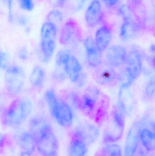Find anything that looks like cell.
Wrapping results in <instances>:
<instances>
[{
	"label": "cell",
	"mask_w": 155,
	"mask_h": 156,
	"mask_svg": "<svg viewBox=\"0 0 155 156\" xmlns=\"http://www.w3.org/2000/svg\"><path fill=\"white\" fill-rule=\"evenodd\" d=\"M87 146L83 142L73 137L69 147V156H86Z\"/></svg>",
	"instance_id": "cb8c5ba5"
},
{
	"label": "cell",
	"mask_w": 155,
	"mask_h": 156,
	"mask_svg": "<svg viewBox=\"0 0 155 156\" xmlns=\"http://www.w3.org/2000/svg\"><path fill=\"white\" fill-rule=\"evenodd\" d=\"M125 64V69L122 74V77H119V79H126L125 82L122 85L130 86L139 76L142 70V59L140 53L136 50L130 51L127 55Z\"/></svg>",
	"instance_id": "8992f818"
},
{
	"label": "cell",
	"mask_w": 155,
	"mask_h": 156,
	"mask_svg": "<svg viewBox=\"0 0 155 156\" xmlns=\"http://www.w3.org/2000/svg\"><path fill=\"white\" fill-rule=\"evenodd\" d=\"M37 149L42 156H57L59 144L51 125L45 123L37 135Z\"/></svg>",
	"instance_id": "7a4b0ae2"
},
{
	"label": "cell",
	"mask_w": 155,
	"mask_h": 156,
	"mask_svg": "<svg viewBox=\"0 0 155 156\" xmlns=\"http://www.w3.org/2000/svg\"><path fill=\"white\" fill-rule=\"evenodd\" d=\"M88 64L93 67H97L102 63V55L98 49L94 38L88 37L84 42Z\"/></svg>",
	"instance_id": "e0dca14e"
},
{
	"label": "cell",
	"mask_w": 155,
	"mask_h": 156,
	"mask_svg": "<svg viewBox=\"0 0 155 156\" xmlns=\"http://www.w3.org/2000/svg\"><path fill=\"white\" fill-rule=\"evenodd\" d=\"M127 55L126 50L123 47L118 45L112 46L106 51L107 63L114 68L122 66L125 64Z\"/></svg>",
	"instance_id": "9a60e30c"
},
{
	"label": "cell",
	"mask_w": 155,
	"mask_h": 156,
	"mask_svg": "<svg viewBox=\"0 0 155 156\" xmlns=\"http://www.w3.org/2000/svg\"><path fill=\"white\" fill-rule=\"evenodd\" d=\"M100 131L96 126L87 124L76 127L74 131L73 137L80 139L89 145L97 140Z\"/></svg>",
	"instance_id": "7c38bea8"
},
{
	"label": "cell",
	"mask_w": 155,
	"mask_h": 156,
	"mask_svg": "<svg viewBox=\"0 0 155 156\" xmlns=\"http://www.w3.org/2000/svg\"><path fill=\"white\" fill-rule=\"evenodd\" d=\"M82 38V31L75 19H67L63 24L60 32L59 41L64 46L76 44Z\"/></svg>",
	"instance_id": "ba28073f"
},
{
	"label": "cell",
	"mask_w": 155,
	"mask_h": 156,
	"mask_svg": "<svg viewBox=\"0 0 155 156\" xmlns=\"http://www.w3.org/2000/svg\"><path fill=\"white\" fill-rule=\"evenodd\" d=\"M151 5L152 9V17L155 20V0H151Z\"/></svg>",
	"instance_id": "8d00e7d4"
},
{
	"label": "cell",
	"mask_w": 155,
	"mask_h": 156,
	"mask_svg": "<svg viewBox=\"0 0 155 156\" xmlns=\"http://www.w3.org/2000/svg\"><path fill=\"white\" fill-rule=\"evenodd\" d=\"M94 73V77L96 82L101 85H112L119 80V75L116 73L114 67L106 62L97 67Z\"/></svg>",
	"instance_id": "30bf717a"
},
{
	"label": "cell",
	"mask_w": 155,
	"mask_h": 156,
	"mask_svg": "<svg viewBox=\"0 0 155 156\" xmlns=\"http://www.w3.org/2000/svg\"><path fill=\"white\" fill-rule=\"evenodd\" d=\"M101 156H123L121 146L114 143H107L103 147L101 151Z\"/></svg>",
	"instance_id": "d4e9b609"
},
{
	"label": "cell",
	"mask_w": 155,
	"mask_h": 156,
	"mask_svg": "<svg viewBox=\"0 0 155 156\" xmlns=\"http://www.w3.org/2000/svg\"><path fill=\"white\" fill-rule=\"evenodd\" d=\"M145 94L147 98L150 99L155 94V79L151 78L148 81L145 90Z\"/></svg>",
	"instance_id": "83f0119b"
},
{
	"label": "cell",
	"mask_w": 155,
	"mask_h": 156,
	"mask_svg": "<svg viewBox=\"0 0 155 156\" xmlns=\"http://www.w3.org/2000/svg\"><path fill=\"white\" fill-rule=\"evenodd\" d=\"M84 17L86 24L91 28H94L102 23L104 13L99 0L91 1L86 10Z\"/></svg>",
	"instance_id": "8fae6325"
},
{
	"label": "cell",
	"mask_w": 155,
	"mask_h": 156,
	"mask_svg": "<svg viewBox=\"0 0 155 156\" xmlns=\"http://www.w3.org/2000/svg\"><path fill=\"white\" fill-rule=\"evenodd\" d=\"M64 69L70 80L76 83L80 80L82 74V67L77 58L67 53L63 64Z\"/></svg>",
	"instance_id": "5bb4252c"
},
{
	"label": "cell",
	"mask_w": 155,
	"mask_h": 156,
	"mask_svg": "<svg viewBox=\"0 0 155 156\" xmlns=\"http://www.w3.org/2000/svg\"><path fill=\"white\" fill-rule=\"evenodd\" d=\"M153 132H154V133H155V122L153 124Z\"/></svg>",
	"instance_id": "f35d334b"
},
{
	"label": "cell",
	"mask_w": 155,
	"mask_h": 156,
	"mask_svg": "<svg viewBox=\"0 0 155 156\" xmlns=\"http://www.w3.org/2000/svg\"><path fill=\"white\" fill-rule=\"evenodd\" d=\"M32 108V103L28 98H17L12 102L4 112L2 118L3 123L8 127L19 126L29 117Z\"/></svg>",
	"instance_id": "6da1fadb"
},
{
	"label": "cell",
	"mask_w": 155,
	"mask_h": 156,
	"mask_svg": "<svg viewBox=\"0 0 155 156\" xmlns=\"http://www.w3.org/2000/svg\"><path fill=\"white\" fill-rule=\"evenodd\" d=\"M130 86L122 85L119 94V107L124 114L131 111L133 107V96L129 91Z\"/></svg>",
	"instance_id": "44dd1931"
},
{
	"label": "cell",
	"mask_w": 155,
	"mask_h": 156,
	"mask_svg": "<svg viewBox=\"0 0 155 156\" xmlns=\"http://www.w3.org/2000/svg\"><path fill=\"white\" fill-rule=\"evenodd\" d=\"M18 57L20 60L25 61L28 58V54L27 49L25 48H22L18 53Z\"/></svg>",
	"instance_id": "836d02e7"
},
{
	"label": "cell",
	"mask_w": 155,
	"mask_h": 156,
	"mask_svg": "<svg viewBox=\"0 0 155 156\" xmlns=\"http://www.w3.org/2000/svg\"><path fill=\"white\" fill-rule=\"evenodd\" d=\"M142 122L133 125L128 131L125 144L124 156H136L140 141V133L143 129Z\"/></svg>",
	"instance_id": "9c48e42d"
},
{
	"label": "cell",
	"mask_w": 155,
	"mask_h": 156,
	"mask_svg": "<svg viewBox=\"0 0 155 156\" xmlns=\"http://www.w3.org/2000/svg\"><path fill=\"white\" fill-rule=\"evenodd\" d=\"M136 22L145 29L147 27L149 16L144 0H126Z\"/></svg>",
	"instance_id": "4fadbf2b"
},
{
	"label": "cell",
	"mask_w": 155,
	"mask_h": 156,
	"mask_svg": "<svg viewBox=\"0 0 155 156\" xmlns=\"http://www.w3.org/2000/svg\"><path fill=\"white\" fill-rule=\"evenodd\" d=\"M143 29L135 20L123 22L120 29V37L123 41H130L138 37Z\"/></svg>",
	"instance_id": "d6986e66"
},
{
	"label": "cell",
	"mask_w": 155,
	"mask_h": 156,
	"mask_svg": "<svg viewBox=\"0 0 155 156\" xmlns=\"http://www.w3.org/2000/svg\"><path fill=\"white\" fill-rule=\"evenodd\" d=\"M103 3L109 8H113L118 5L120 0H101Z\"/></svg>",
	"instance_id": "e575fe53"
},
{
	"label": "cell",
	"mask_w": 155,
	"mask_h": 156,
	"mask_svg": "<svg viewBox=\"0 0 155 156\" xmlns=\"http://www.w3.org/2000/svg\"><path fill=\"white\" fill-rule=\"evenodd\" d=\"M117 12L119 15L123 18V22L136 21L130 7L127 4L121 5L118 8Z\"/></svg>",
	"instance_id": "4316f807"
},
{
	"label": "cell",
	"mask_w": 155,
	"mask_h": 156,
	"mask_svg": "<svg viewBox=\"0 0 155 156\" xmlns=\"http://www.w3.org/2000/svg\"><path fill=\"white\" fill-rule=\"evenodd\" d=\"M57 31V27L49 22H46L42 26L40 34V49L45 62L49 61L54 54Z\"/></svg>",
	"instance_id": "3957f363"
},
{
	"label": "cell",
	"mask_w": 155,
	"mask_h": 156,
	"mask_svg": "<svg viewBox=\"0 0 155 156\" xmlns=\"http://www.w3.org/2000/svg\"><path fill=\"white\" fill-rule=\"evenodd\" d=\"M6 5L8 8V19L9 22L12 23L13 22L14 15L13 13V0H5Z\"/></svg>",
	"instance_id": "4dcf8cb0"
},
{
	"label": "cell",
	"mask_w": 155,
	"mask_h": 156,
	"mask_svg": "<svg viewBox=\"0 0 155 156\" xmlns=\"http://www.w3.org/2000/svg\"><path fill=\"white\" fill-rule=\"evenodd\" d=\"M25 73L22 67L10 65L6 69L5 86L7 91L13 95L21 93L25 84Z\"/></svg>",
	"instance_id": "5b68a950"
},
{
	"label": "cell",
	"mask_w": 155,
	"mask_h": 156,
	"mask_svg": "<svg viewBox=\"0 0 155 156\" xmlns=\"http://www.w3.org/2000/svg\"><path fill=\"white\" fill-rule=\"evenodd\" d=\"M47 105L51 114L59 125L65 128L72 126L73 115L68 104L56 98L49 102Z\"/></svg>",
	"instance_id": "277c9868"
},
{
	"label": "cell",
	"mask_w": 155,
	"mask_h": 156,
	"mask_svg": "<svg viewBox=\"0 0 155 156\" xmlns=\"http://www.w3.org/2000/svg\"><path fill=\"white\" fill-rule=\"evenodd\" d=\"M67 54V53L66 52L64 51H62V50H61L58 52L56 56V64L57 66H63L65 59Z\"/></svg>",
	"instance_id": "f546056e"
},
{
	"label": "cell",
	"mask_w": 155,
	"mask_h": 156,
	"mask_svg": "<svg viewBox=\"0 0 155 156\" xmlns=\"http://www.w3.org/2000/svg\"><path fill=\"white\" fill-rule=\"evenodd\" d=\"M69 0H49V3L55 8H62Z\"/></svg>",
	"instance_id": "d6a6232c"
},
{
	"label": "cell",
	"mask_w": 155,
	"mask_h": 156,
	"mask_svg": "<svg viewBox=\"0 0 155 156\" xmlns=\"http://www.w3.org/2000/svg\"><path fill=\"white\" fill-rule=\"evenodd\" d=\"M0 56H1V58H0L1 67L3 69H6L10 66L9 65L8 56L5 53L1 52Z\"/></svg>",
	"instance_id": "1f68e13d"
},
{
	"label": "cell",
	"mask_w": 155,
	"mask_h": 156,
	"mask_svg": "<svg viewBox=\"0 0 155 156\" xmlns=\"http://www.w3.org/2000/svg\"><path fill=\"white\" fill-rule=\"evenodd\" d=\"M28 18L24 15H21L17 18V23L22 27H25L28 23Z\"/></svg>",
	"instance_id": "d590c367"
},
{
	"label": "cell",
	"mask_w": 155,
	"mask_h": 156,
	"mask_svg": "<svg viewBox=\"0 0 155 156\" xmlns=\"http://www.w3.org/2000/svg\"><path fill=\"white\" fill-rule=\"evenodd\" d=\"M124 115L119 107L113 111L111 125L104 135V141L106 143H114L122 138L125 127Z\"/></svg>",
	"instance_id": "52a82bcc"
},
{
	"label": "cell",
	"mask_w": 155,
	"mask_h": 156,
	"mask_svg": "<svg viewBox=\"0 0 155 156\" xmlns=\"http://www.w3.org/2000/svg\"><path fill=\"white\" fill-rule=\"evenodd\" d=\"M45 73L44 69L39 66L34 67L29 77L31 85L36 89H41L44 83Z\"/></svg>",
	"instance_id": "7402d4cb"
},
{
	"label": "cell",
	"mask_w": 155,
	"mask_h": 156,
	"mask_svg": "<svg viewBox=\"0 0 155 156\" xmlns=\"http://www.w3.org/2000/svg\"><path fill=\"white\" fill-rule=\"evenodd\" d=\"M19 6L22 10L31 12L34 7L33 0H17Z\"/></svg>",
	"instance_id": "f1b7e54d"
},
{
	"label": "cell",
	"mask_w": 155,
	"mask_h": 156,
	"mask_svg": "<svg viewBox=\"0 0 155 156\" xmlns=\"http://www.w3.org/2000/svg\"><path fill=\"white\" fill-rule=\"evenodd\" d=\"M140 141L147 151L155 150V134L147 128H143L140 133Z\"/></svg>",
	"instance_id": "603a6c76"
},
{
	"label": "cell",
	"mask_w": 155,
	"mask_h": 156,
	"mask_svg": "<svg viewBox=\"0 0 155 156\" xmlns=\"http://www.w3.org/2000/svg\"><path fill=\"white\" fill-rule=\"evenodd\" d=\"M112 38L113 30L108 24H104L97 29L94 39L98 49L101 52H103L108 48Z\"/></svg>",
	"instance_id": "ac0fdd59"
},
{
	"label": "cell",
	"mask_w": 155,
	"mask_h": 156,
	"mask_svg": "<svg viewBox=\"0 0 155 156\" xmlns=\"http://www.w3.org/2000/svg\"><path fill=\"white\" fill-rule=\"evenodd\" d=\"M62 13L57 9H54L49 12L47 15V22L52 23L57 27L63 21Z\"/></svg>",
	"instance_id": "484cf974"
},
{
	"label": "cell",
	"mask_w": 155,
	"mask_h": 156,
	"mask_svg": "<svg viewBox=\"0 0 155 156\" xmlns=\"http://www.w3.org/2000/svg\"><path fill=\"white\" fill-rule=\"evenodd\" d=\"M18 143L23 152L32 155L37 148V137L32 132H25L19 137Z\"/></svg>",
	"instance_id": "ffe728a7"
},
{
	"label": "cell",
	"mask_w": 155,
	"mask_h": 156,
	"mask_svg": "<svg viewBox=\"0 0 155 156\" xmlns=\"http://www.w3.org/2000/svg\"><path fill=\"white\" fill-rule=\"evenodd\" d=\"M20 156H31V155L29 154H27V153H25V152H22Z\"/></svg>",
	"instance_id": "74e56055"
},
{
	"label": "cell",
	"mask_w": 155,
	"mask_h": 156,
	"mask_svg": "<svg viewBox=\"0 0 155 156\" xmlns=\"http://www.w3.org/2000/svg\"><path fill=\"white\" fill-rule=\"evenodd\" d=\"M100 96V92L97 88L93 87L89 89L81 98L80 110L89 115L93 114Z\"/></svg>",
	"instance_id": "2e32d148"
}]
</instances>
